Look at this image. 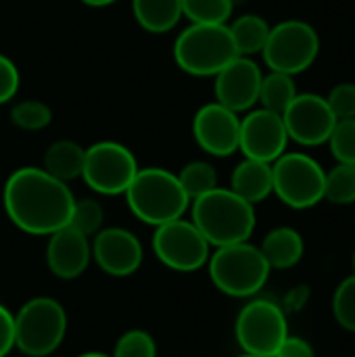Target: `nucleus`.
Masks as SVG:
<instances>
[{"label":"nucleus","mask_w":355,"mask_h":357,"mask_svg":"<svg viewBox=\"0 0 355 357\" xmlns=\"http://www.w3.org/2000/svg\"><path fill=\"white\" fill-rule=\"evenodd\" d=\"M326 144L331 146V153L337 159V163L355 165V117L339 119Z\"/></svg>","instance_id":"nucleus-30"},{"label":"nucleus","mask_w":355,"mask_h":357,"mask_svg":"<svg viewBox=\"0 0 355 357\" xmlns=\"http://www.w3.org/2000/svg\"><path fill=\"white\" fill-rule=\"evenodd\" d=\"M134 153L113 140H103L86 149L82 178L98 195H123L138 172Z\"/></svg>","instance_id":"nucleus-10"},{"label":"nucleus","mask_w":355,"mask_h":357,"mask_svg":"<svg viewBox=\"0 0 355 357\" xmlns=\"http://www.w3.org/2000/svg\"><path fill=\"white\" fill-rule=\"evenodd\" d=\"M103 224H105V211L96 199H80L73 203L71 218L67 224L69 228H73L90 238L103 230Z\"/></svg>","instance_id":"nucleus-27"},{"label":"nucleus","mask_w":355,"mask_h":357,"mask_svg":"<svg viewBox=\"0 0 355 357\" xmlns=\"http://www.w3.org/2000/svg\"><path fill=\"white\" fill-rule=\"evenodd\" d=\"M234 46L239 50L241 56H253V54H262L268 36H270V25L264 17L259 15H241L236 17L230 25H228Z\"/></svg>","instance_id":"nucleus-22"},{"label":"nucleus","mask_w":355,"mask_h":357,"mask_svg":"<svg viewBox=\"0 0 355 357\" xmlns=\"http://www.w3.org/2000/svg\"><path fill=\"white\" fill-rule=\"evenodd\" d=\"M262 54L270 71L297 75L316 63L320 54V36L308 21L287 19L270 27V36Z\"/></svg>","instance_id":"nucleus-8"},{"label":"nucleus","mask_w":355,"mask_h":357,"mask_svg":"<svg viewBox=\"0 0 355 357\" xmlns=\"http://www.w3.org/2000/svg\"><path fill=\"white\" fill-rule=\"evenodd\" d=\"M289 142L291 140L282 115L259 107L241 117L239 151L247 159L274 163L280 155L287 153Z\"/></svg>","instance_id":"nucleus-13"},{"label":"nucleus","mask_w":355,"mask_h":357,"mask_svg":"<svg viewBox=\"0 0 355 357\" xmlns=\"http://www.w3.org/2000/svg\"><path fill=\"white\" fill-rule=\"evenodd\" d=\"M178 180L190 201L218 188V172L207 161H190L188 165L182 167V172L178 174Z\"/></svg>","instance_id":"nucleus-26"},{"label":"nucleus","mask_w":355,"mask_h":357,"mask_svg":"<svg viewBox=\"0 0 355 357\" xmlns=\"http://www.w3.org/2000/svg\"><path fill=\"white\" fill-rule=\"evenodd\" d=\"M123 195L130 211L140 222L155 228L184 218L190 205V199L184 192L178 174H172L163 167L138 169Z\"/></svg>","instance_id":"nucleus-3"},{"label":"nucleus","mask_w":355,"mask_h":357,"mask_svg":"<svg viewBox=\"0 0 355 357\" xmlns=\"http://www.w3.org/2000/svg\"><path fill=\"white\" fill-rule=\"evenodd\" d=\"M10 121L27 132L44 130L52 121V109L42 100H23L13 107Z\"/></svg>","instance_id":"nucleus-28"},{"label":"nucleus","mask_w":355,"mask_h":357,"mask_svg":"<svg viewBox=\"0 0 355 357\" xmlns=\"http://www.w3.org/2000/svg\"><path fill=\"white\" fill-rule=\"evenodd\" d=\"M15 349V314L0 305V357H6Z\"/></svg>","instance_id":"nucleus-34"},{"label":"nucleus","mask_w":355,"mask_h":357,"mask_svg":"<svg viewBox=\"0 0 355 357\" xmlns=\"http://www.w3.org/2000/svg\"><path fill=\"white\" fill-rule=\"evenodd\" d=\"M213 77L216 102L234 113L251 111L257 105L264 73L251 56H236Z\"/></svg>","instance_id":"nucleus-14"},{"label":"nucleus","mask_w":355,"mask_h":357,"mask_svg":"<svg viewBox=\"0 0 355 357\" xmlns=\"http://www.w3.org/2000/svg\"><path fill=\"white\" fill-rule=\"evenodd\" d=\"M90 245L96 266L113 278L132 276L142 266V243L126 228H103Z\"/></svg>","instance_id":"nucleus-15"},{"label":"nucleus","mask_w":355,"mask_h":357,"mask_svg":"<svg viewBox=\"0 0 355 357\" xmlns=\"http://www.w3.org/2000/svg\"><path fill=\"white\" fill-rule=\"evenodd\" d=\"M230 190L251 205L266 201L274 192L272 163L245 157L230 176Z\"/></svg>","instance_id":"nucleus-18"},{"label":"nucleus","mask_w":355,"mask_h":357,"mask_svg":"<svg viewBox=\"0 0 355 357\" xmlns=\"http://www.w3.org/2000/svg\"><path fill=\"white\" fill-rule=\"evenodd\" d=\"M84 4H88V6H96V8H100V6H109V4H113V2H117V0H82Z\"/></svg>","instance_id":"nucleus-36"},{"label":"nucleus","mask_w":355,"mask_h":357,"mask_svg":"<svg viewBox=\"0 0 355 357\" xmlns=\"http://www.w3.org/2000/svg\"><path fill=\"white\" fill-rule=\"evenodd\" d=\"M274 357H316L312 345L301 337H287Z\"/></svg>","instance_id":"nucleus-35"},{"label":"nucleus","mask_w":355,"mask_h":357,"mask_svg":"<svg viewBox=\"0 0 355 357\" xmlns=\"http://www.w3.org/2000/svg\"><path fill=\"white\" fill-rule=\"evenodd\" d=\"M67 335V314L52 297L29 299L15 314V347L27 357L54 354Z\"/></svg>","instance_id":"nucleus-6"},{"label":"nucleus","mask_w":355,"mask_h":357,"mask_svg":"<svg viewBox=\"0 0 355 357\" xmlns=\"http://www.w3.org/2000/svg\"><path fill=\"white\" fill-rule=\"evenodd\" d=\"M333 314L343 331L355 333V274L337 287L333 297Z\"/></svg>","instance_id":"nucleus-29"},{"label":"nucleus","mask_w":355,"mask_h":357,"mask_svg":"<svg viewBox=\"0 0 355 357\" xmlns=\"http://www.w3.org/2000/svg\"><path fill=\"white\" fill-rule=\"evenodd\" d=\"M326 102L331 111L335 113L337 121L339 119H354L355 117V84L354 82H341L337 84L328 96Z\"/></svg>","instance_id":"nucleus-32"},{"label":"nucleus","mask_w":355,"mask_h":357,"mask_svg":"<svg viewBox=\"0 0 355 357\" xmlns=\"http://www.w3.org/2000/svg\"><path fill=\"white\" fill-rule=\"evenodd\" d=\"M259 251L264 253L270 270H289L301 261L305 253V243L295 228L278 226L264 236Z\"/></svg>","instance_id":"nucleus-19"},{"label":"nucleus","mask_w":355,"mask_h":357,"mask_svg":"<svg viewBox=\"0 0 355 357\" xmlns=\"http://www.w3.org/2000/svg\"><path fill=\"white\" fill-rule=\"evenodd\" d=\"M84 159H86L84 146H80L73 140H56L46 149L42 169H46L50 176L67 184L75 178H82Z\"/></svg>","instance_id":"nucleus-20"},{"label":"nucleus","mask_w":355,"mask_h":357,"mask_svg":"<svg viewBox=\"0 0 355 357\" xmlns=\"http://www.w3.org/2000/svg\"><path fill=\"white\" fill-rule=\"evenodd\" d=\"M297 94L299 92H297V86H295V75H289V73H282V71H270L268 75L262 77L259 100L257 102L264 109L282 115Z\"/></svg>","instance_id":"nucleus-23"},{"label":"nucleus","mask_w":355,"mask_h":357,"mask_svg":"<svg viewBox=\"0 0 355 357\" xmlns=\"http://www.w3.org/2000/svg\"><path fill=\"white\" fill-rule=\"evenodd\" d=\"M134 19L151 33H165L182 19V0H132Z\"/></svg>","instance_id":"nucleus-21"},{"label":"nucleus","mask_w":355,"mask_h":357,"mask_svg":"<svg viewBox=\"0 0 355 357\" xmlns=\"http://www.w3.org/2000/svg\"><path fill=\"white\" fill-rule=\"evenodd\" d=\"M111 357H157V343L146 331L134 328L117 339Z\"/></svg>","instance_id":"nucleus-31"},{"label":"nucleus","mask_w":355,"mask_h":357,"mask_svg":"<svg viewBox=\"0 0 355 357\" xmlns=\"http://www.w3.org/2000/svg\"><path fill=\"white\" fill-rule=\"evenodd\" d=\"M234 335L243 354L274 357L289 337L287 316L274 301L253 299L239 312Z\"/></svg>","instance_id":"nucleus-9"},{"label":"nucleus","mask_w":355,"mask_h":357,"mask_svg":"<svg viewBox=\"0 0 355 357\" xmlns=\"http://www.w3.org/2000/svg\"><path fill=\"white\" fill-rule=\"evenodd\" d=\"M282 121L289 140L301 146H322L328 142L337 117L331 111L326 96L303 92L297 94L287 107V111L282 113Z\"/></svg>","instance_id":"nucleus-12"},{"label":"nucleus","mask_w":355,"mask_h":357,"mask_svg":"<svg viewBox=\"0 0 355 357\" xmlns=\"http://www.w3.org/2000/svg\"><path fill=\"white\" fill-rule=\"evenodd\" d=\"M209 243L199 228L184 218L161 224L153 232L157 259L174 272H197L209 261Z\"/></svg>","instance_id":"nucleus-11"},{"label":"nucleus","mask_w":355,"mask_h":357,"mask_svg":"<svg viewBox=\"0 0 355 357\" xmlns=\"http://www.w3.org/2000/svg\"><path fill=\"white\" fill-rule=\"evenodd\" d=\"M192 203V224L211 247L247 243L255 230V205L241 199L230 188H213Z\"/></svg>","instance_id":"nucleus-2"},{"label":"nucleus","mask_w":355,"mask_h":357,"mask_svg":"<svg viewBox=\"0 0 355 357\" xmlns=\"http://www.w3.org/2000/svg\"><path fill=\"white\" fill-rule=\"evenodd\" d=\"M77 357H111V356H105V354H98V351H88V354H82V356Z\"/></svg>","instance_id":"nucleus-37"},{"label":"nucleus","mask_w":355,"mask_h":357,"mask_svg":"<svg viewBox=\"0 0 355 357\" xmlns=\"http://www.w3.org/2000/svg\"><path fill=\"white\" fill-rule=\"evenodd\" d=\"M232 0H182V17L190 23L224 25L232 17Z\"/></svg>","instance_id":"nucleus-25"},{"label":"nucleus","mask_w":355,"mask_h":357,"mask_svg":"<svg viewBox=\"0 0 355 357\" xmlns=\"http://www.w3.org/2000/svg\"><path fill=\"white\" fill-rule=\"evenodd\" d=\"M239 357H259V356H249V354H243V356H239Z\"/></svg>","instance_id":"nucleus-39"},{"label":"nucleus","mask_w":355,"mask_h":357,"mask_svg":"<svg viewBox=\"0 0 355 357\" xmlns=\"http://www.w3.org/2000/svg\"><path fill=\"white\" fill-rule=\"evenodd\" d=\"M239 54L228 23H190L174 44V59L178 67L195 77H209L220 73Z\"/></svg>","instance_id":"nucleus-5"},{"label":"nucleus","mask_w":355,"mask_h":357,"mask_svg":"<svg viewBox=\"0 0 355 357\" xmlns=\"http://www.w3.org/2000/svg\"><path fill=\"white\" fill-rule=\"evenodd\" d=\"M324 201H328L333 205L355 203V165L337 163L331 172H326Z\"/></svg>","instance_id":"nucleus-24"},{"label":"nucleus","mask_w":355,"mask_h":357,"mask_svg":"<svg viewBox=\"0 0 355 357\" xmlns=\"http://www.w3.org/2000/svg\"><path fill=\"white\" fill-rule=\"evenodd\" d=\"M241 117L220 102L203 105L192 119L197 144L213 157H230L239 151Z\"/></svg>","instance_id":"nucleus-16"},{"label":"nucleus","mask_w":355,"mask_h":357,"mask_svg":"<svg viewBox=\"0 0 355 357\" xmlns=\"http://www.w3.org/2000/svg\"><path fill=\"white\" fill-rule=\"evenodd\" d=\"M274 192L291 209H312L324 201L326 169L308 153H285L272 163Z\"/></svg>","instance_id":"nucleus-7"},{"label":"nucleus","mask_w":355,"mask_h":357,"mask_svg":"<svg viewBox=\"0 0 355 357\" xmlns=\"http://www.w3.org/2000/svg\"><path fill=\"white\" fill-rule=\"evenodd\" d=\"M352 266H354V274H355V251H354V257H352Z\"/></svg>","instance_id":"nucleus-38"},{"label":"nucleus","mask_w":355,"mask_h":357,"mask_svg":"<svg viewBox=\"0 0 355 357\" xmlns=\"http://www.w3.org/2000/svg\"><path fill=\"white\" fill-rule=\"evenodd\" d=\"M19 82L21 77L17 65L8 56L0 54V105L13 100V96L19 90Z\"/></svg>","instance_id":"nucleus-33"},{"label":"nucleus","mask_w":355,"mask_h":357,"mask_svg":"<svg viewBox=\"0 0 355 357\" xmlns=\"http://www.w3.org/2000/svg\"><path fill=\"white\" fill-rule=\"evenodd\" d=\"M69 186L42 167H19L2 190V205L8 220L25 234L50 236L65 228L73 209Z\"/></svg>","instance_id":"nucleus-1"},{"label":"nucleus","mask_w":355,"mask_h":357,"mask_svg":"<svg viewBox=\"0 0 355 357\" xmlns=\"http://www.w3.org/2000/svg\"><path fill=\"white\" fill-rule=\"evenodd\" d=\"M92 261L90 238L82 232L65 226L48 236L46 266L61 280L80 278Z\"/></svg>","instance_id":"nucleus-17"},{"label":"nucleus","mask_w":355,"mask_h":357,"mask_svg":"<svg viewBox=\"0 0 355 357\" xmlns=\"http://www.w3.org/2000/svg\"><path fill=\"white\" fill-rule=\"evenodd\" d=\"M207 266L213 287L236 299L255 297L266 287L270 276V266L264 253L249 241L218 247L216 253L209 255Z\"/></svg>","instance_id":"nucleus-4"}]
</instances>
